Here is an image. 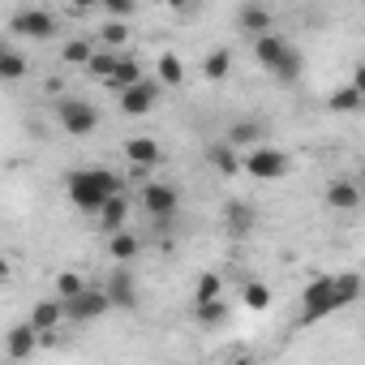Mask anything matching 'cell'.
I'll return each mask as SVG.
<instances>
[{"label": "cell", "instance_id": "6da1fadb", "mask_svg": "<svg viewBox=\"0 0 365 365\" xmlns=\"http://www.w3.org/2000/svg\"><path fill=\"white\" fill-rule=\"evenodd\" d=\"M65 194H69V202H73L78 211L99 215V211L120 194V180H116L108 168H78V172L65 180Z\"/></svg>", "mask_w": 365, "mask_h": 365}, {"label": "cell", "instance_id": "7a4b0ae2", "mask_svg": "<svg viewBox=\"0 0 365 365\" xmlns=\"http://www.w3.org/2000/svg\"><path fill=\"white\" fill-rule=\"evenodd\" d=\"M254 56H258V65L271 69L279 82H297V78H301V65H305L301 52H297L284 35H275V31L262 35V39H254Z\"/></svg>", "mask_w": 365, "mask_h": 365}, {"label": "cell", "instance_id": "3957f363", "mask_svg": "<svg viewBox=\"0 0 365 365\" xmlns=\"http://www.w3.org/2000/svg\"><path fill=\"white\" fill-rule=\"evenodd\" d=\"M327 314H335V279H331V275H318V279H309V288H305V297H301L297 322H301V327H314V322H322Z\"/></svg>", "mask_w": 365, "mask_h": 365}, {"label": "cell", "instance_id": "277c9868", "mask_svg": "<svg viewBox=\"0 0 365 365\" xmlns=\"http://www.w3.org/2000/svg\"><path fill=\"white\" fill-rule=\"evenodd\" d=\"M56 120H61V129H65L69 138H86V133H95V125H99V112H95L86 99H78V95H65V99L56 103Z\"/></svg>", "mask_w": 365, "mask_h": 365}, {"label": "cell", "instance_id": "5b68a950", "mask_svg": "<svg viewBox=\"0 0 365 365\" xmlns=\"http://www.w3.org/2000/svg\"><path fill=\"white\" fill-rule=\"evenodd\" d=\"M142 207H146V215L163 228V224L180 211V190L168 185V180H146V185H142Z\"/></svg>", "mask_w": 365, "mask_h": 365}, {"label": "cell", "instance_id": "8992f818", "mask_svg": "<svg viewBox=\"0 0 365 365\" xmlns=\"http://www.w3.org/2000/svg\"><path fill=\"white\" fill-rule=\"evenodd\" d=\"M288 168H292V159L279 146H258V150L245 155V172L258 176V180H279V176H288Z\"/></svg>", "mask_w": 365, "mask_h": 365}, {"label": "cell", "instance_id": "52a82bcc", "mask_svg": "<svg viewBox=\"0 0 365 365\" xmlns=\"http://www.w3.org/2000/svg\"><path fill=\"white\" fill-rule=\"evenodd\" d=\"M9 31L14 35H26V39H52L56 35V18L48 9H18L9 18Z\"/></svg>", "mask_w": 365, "mask_h": 365}, {"label": "cell", "instance_id": "ba28073f", "mask_svg": "<svg viewBox=\"0 0 365 365\" xmlns=\"http://www.w3.org/2000/svg\"><path fill=\"white\" fill-rule=\"evenodd\" d=\"M108 309H112V301H108L103 288H86L82 297L65 301V318H69V322H95V318H103Z\"/></svg>", "mask_w": 365, "mask_h": 365}, {"label": "cell", "instance_id": "9c48e42d", "mask_svg": "<svg viewBox=\"0 0 365 365\" xmlns=\"http://www.w3.org/2000/svg\"><path fill=\"white\" fill-rule=\"evenodd\" d=\"M103 292H108L112 309H133V305H138V284H133V271H129V267H116V271L103 279Z\"/></svg>", "mask_w": 365, "mask_h": 365}, {"label": "cell", "instance_id": "30bf717a", "mask_svg": "<svg viewBox=\"0 0 365 365\" xmlns=\"http://www.w3.org/2000/svg\"><path fill=\"white\" fill-rule=\"evenodd\" d=\"M155 99H159V82L146 78V82L120 91V112H125V116H146V112L155 108Z\"/></svg>", "mask_w": 365, "mask_h": 365}, {"label": "cell", "instance_id": "8fae6325", "mask_svg": "<svg viewBox=\"0 0 365 365\" xmlns=\"http://www.w3.org/2000/svg\"><path fill=\"white\" fill-rule=\"evenodd\" d=\"M327 207L331 211H361V180L335 176L331 185H327Z\"/></svg>", "mask_w": 365, "mask_h": 365}, {"label": "cell", "instance_id": "7c38bea8", "mask_svg": "<svg viewBox=\"0 0 365 365\" xmlns=\"http://www.w3.org/2000/svg\"><path fill=\"white\" fill-rule=\"evenodd\" d=\"M262 138H267V125H262V120H237V125L228 129V138H224V142L250 155V150H258V146H267Z\"/></svg>", "mask_w": 365, "mask_h": 365}, {"label": "cell", "instance_id": "4fadbf2b", "mask_svg": "<svg viewBox=\"0 0 365 365\" xmlns=\"http://www.w3.org/2000/svg\"><path fill=\"white\" fill-rule=\"evenodd\" d=\"M207 163H211L220 176H237V172H245V155H241L237 146H228V142H211V146H207Z\"/></svg>", "mask_w": 365, "mask_h": 365}, {"label": "cell", "instance_id": "5bb4252c", "mask_svg": "<svg viewBox=\"0 0 365 365\" xmlns=\"http://www.w3.org/2000/svg\"><path fill=\"white\" fill-rule=\"evenodd\" d=\"M237 26H241L245 35L262 39V35H271V31H275V14H271V9H262V5H245V9L237 14Z\"/></svg>", "mask_w": 365, "mask_h": 365}, {"label": "cell", "instance_id": "9a60e30c", "mask_svg": "<svg viewBox=\"0 0 365 365\" xmlns=\"http://www.w3.org/2000/svg\"><path fill=\"white\" fill-rule=\"evenodd\" d=\"M61 318H65V301H39L35 309H31V327L39 331V339L43 335H56V327H61Z\"/></svg>", "mask_w": 365, "mask_h": 365}, {"label": "cell", "instance_id": "2e32d148", "mask_svg": "<svg viewBox=\"0 0 365 365\" xmlns=\"http://www.w3.org/2000/svg\"><path fill=\"white\" fill-rule=\"evenodd\" d=\"M43 339H39V331L31 327V322H22V327H14L9 331V339H5V352H9V361H26L35 348H39Z\"/></svg>", "mask_w": 365, "mask_h": 365}, {"label": "cell", "instance_id": "e0dca14e", "mask_svg": "<svg viewBox=\"0 0 365 365\" xmlns=\"http://www.w3.org/2000/svg\"><path fill=\"white\" fill-rule=\"evenodd\" d=\"M125 159L133 163V172H146L159 163V142L155 138H129L125 142Z\"/></svg>", "mask_w": 365, "mask_h": 365}, {"label": "cell", "instance_id": "ac0fdd59", "mask_svg": "<svg viewBox=\"0 0 365 365\" xmlns=\"http://www.w3.org/2000/svg\"><path fill=\"white\" fill-rule=\"evenodd\" d=\"M125 220H129V198L116 194V198L99 211V232H103V237H116V232H125Z\"/></svg>", "mask_w": 365, "mask_h": 365}, {"label": "cell", "instance_id": "d6986e66", "mask_svg": "<svg viewBox=\"0 0 365 365\" xmlns=\"http://www.w3.org/2000/svg\"><path fill=\"white\" fill-rule=\"evenodd\" d=\"M224 224H228V232H241V237H245V232L258 224V211H254L250 202H228V207H224Z\"/></svg>", "mask_w": 365, "mask_h": 365}, {"label": "cell", "instance_id": "ffe728a7", "mask_svg": "<svg viewBox=\"0 0 365 365\" xmlns=\"http://www.w3.org/2000/svg\"><path fill=\"white\" fill-rule=\"evenodd\" d=\"M327 108H331V112H361V108H365V95L348 82V86H335V91L327 95Z\"/></svg>", "mask_w": 365, "mask_h": 365}, {"label": "cell", "instance_id": "44dd1931", "mask_svg": "<svg viewBox=\"0 0 365 365\" xmlns=\"http://www.w3.org/2000/svg\"><path fill=\"white\" fill-rule=\"evenodd\" d=\"M138 82H146V73H142V61H138V56H120V69H116V78H112L108 86H116V91H129V86H138Z\"/></svg>", "mask_w": 365, "mask_h": 365}, {"label": "cell", "instance_id": "7402d4cb", "mask_svg": "<svg viewBox=\"0 0 365 365\" xmlns=\"http://www.w3.org/2000/svg\"><path fill=\"white\" fill-rule=\"evenodd\" d=\"M108 254H112V258H116V262L125 267V262H133V258L142 254V241H138L133 232H116V237L108 241Z\"/></svg>", "mask_w": 365, "mask_h": 365}, {"label": "cell", "instance_id": "603a6c76", "mask_svg": "<svg viewBox=\"0 0 365 365\" xmlns=\"http://www.w3.org/2000/svg\"><path fill=\"white\" fill-rule=\"evenodd\" d=\"M331 279H335V309H344L361 297V275L356 271H344V275H331Z\"/></svg>", "mask_w": 365, "mask_h": 365}, {"label": "cell", "instance_id": "cb8c5ba5", "mask_svg": "<svg viewBox=\"0 0 365 365\" xmlns=\"http://www.w3.org/2000/svg\"><path fill=\"white\" fill-rule=\"evenodd\" d=\"M155 73H159V86H180V78H185V61H180L176 52H163Z\"/></svg>", "mask_w": 365, "mask_h": 365}, {"label": "cell", "instance_id": "d4e9b609", "mask_svg": "<svg viewBox=\"0 0 365 365\" xmlns=\"http://www.w3.org/2000/svg\"><path fill=\"white\" fill-rule=\"evenodd\" d=\"M228 69H232V52H228V48H215V52H207V56H202V73H207L211 82L228 78Z\"/></svg>", "mask_w": 365, "mask_h": 365}, {"label": "cell", "instance_id": "484cf974", "mask_svg": "<svg viewBox=\"0 0 365 365\" xmlns=\"http://www.w3.org/2000/svg\"><path fill=\"white\" fill-rule=\"evenodd\" d=\"M116 69H120V56H116V52H108V48H99L86 73H91V78H103V82H112V78H116Z\"/></svg>", "mask_w": 365, "mask_h": 365}, {"label": "cell", "instance_id": "4316f807", "mask_svg": "<svg viewBox=\"0 0 365 365\" xmlns=\"http://www.w3.org/2000/svg\"><path fill=\"white\" fill-rule=\"evenodd\" d=\"M22 73H26V56L14 52V48H0V78H5V82H18Z\"/></svg>", "mask_w": 365, "mask_h": 365}, {"label": "cell", "instance_id": "83f0119b", "mask_svg": "<svg viewBox=\"0 0 365 365\" xmlns=\"http://www.w3.org/2000/svg\"><path fill=\"white\" fill-rule=\"evenodd\" d=\"M241 305H245V309H267V305H271V288L258 284V279H250V284L241 288Z\"/></svg>", "mask_w": 365, "mask_h": 365}, {"label": "cell", "instance_id": "f1b7e54d", "mask_svg": "<svg viewBox=\"0 0 365 365\" xmlns=\"http://www.w3.org/2000/svg\"><path fill=\"white\" fill-rule=\"evenodd\" d=\"M228 314H232V309H228V301H224V297H220V301L198 305V322H202V327H224V322H228Z\"/></svg>", "mask_w": 365, "mask_h": 365}, {"label": "cell", "instance_id": "f546056e", "mask_svg": "<svg viewBox=\"0 0 365 365\" xmlns=\"http://www.w3.org/2000/svg\"><path fill=\"white\" fill-rule=\"evenodd\" d=\"M82 292H86V284H82V275H78V271L56 275V297H61V301H73V297H82Z\"/></svg>", "mask_w": 365, "mask_h": 365}, {"label": "cell", "instance_id": "4dcf8cb0", "mask_svg": "<svg viewBox=\"0 0 365 365\" xmlns=\"http://www.w3.org/2000/svg\"><path fill=\"white\" fill-rule=\"evenodd\" d=\"M99 39H103V48L112 52V48H120V43L129 39V26H125V22H112V18H108V22L99 26Z\"/></svg>", "mask_w": 365, "mask_h": 365}, {"label": "cell", "instance_id": "1f68e13d", "mask_svg": "<svg viewBox=\"0 0 365 365\" xmlns=\"http://www.w3.org/2000/svg\"><path fill=\"white\" fill-rule=\"evenodd\" d=\"M91 61H95V48H91L86 39H73V43L65 48V65H82V69H91Z\"/></svg>", "mask_w": 365, "mask_h": 365}, {"label": "cell", "instance_id": "d6a6232c", "mask_svg": "<svg viewBox=\"0 0 365 365\" xmlns=\"http://www.w3.org/2000/svg\"><path fill=\"white\" fill-rule=\"evenodd\" d=\"M194 297H198V305H207V301H220V297H224V279H220V275H202Z\"/></svg>", "mask_w": 365, "mask_h": 365}, {"label": "cell", "instance_id": "836d02e7", "mask_svg": "<svg viewBox=\"0 0 365 365\" xmlns=\"http://www.w3.org/2000/svg\"><path fill=\"white\" fill-rule=\"evenodd\" d=\"M103 9H108V18H112V22H125V18H133V5H129V0H108Z\"/></svg>", "mask_w": 365, "mask_h": 365}, {"label": "cell", "instance_id": "e575fe53", "mask_svg": "<svg viewBox=\"0 0 365 365\" xmlns=\"http://www.w3.org/2000/svg\"><path fill=\"white\" fill-rule=\"evenodd\" d=\"M352 86H356V91H361V95H365V61H361V65H356V69H352Z\"/></svg>", "mask_w": 365, "mask_h": 365}, {"label": "cell", "instance_id": "d590c367", "mask_svg": "<svg viewBox=\"0 0 365 365\" xmlns=\"http://www.w3.org/2000/svg\"><path fill=\"white\" fill-rule=\"evenodd\" d=\"M356 180H361V185H365V163H361V176H356Z\"/></svg>", "mask_w": 365, "mask_h": 365}]
</instances>
